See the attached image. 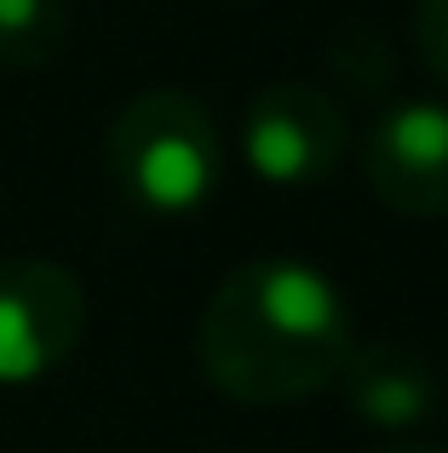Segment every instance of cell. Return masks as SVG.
Returning <instances> with one entry per match:
<instances>
[{
  "label": "cell",
  "mask_w": 448,
  "mask_h": 453,
  "mask_svg": "<svg viewBox=\"0 0 448 453\" xmlns=\"http://www.w3.org/2000/svg\"><path fill=\"white\" fill-rule=\"evenodd\" d=\"M87 293L58 258H0V385H41L81 350Z\"/></svg>",
  "instance_id": "277c9868"
},
{
  "label": "cell",
  "mask_w": 448,
  "mask_h": 453,
  "mask_svg": "<svg viewBox=\"0 0 448 453\" xmlns=\"http://www.w3.org/2000/svg\"><path fill=\"white\" fill-rule=\"evenodd\" d=\"M374 453H437V448H374Z\"/></svg>",
  "instance_id": "30bf717a"
},
{
  "label": "cell",
  "mask_w": 448,
  "mask_h": 453,
  "mask_svg": "<svg viewBox=\"0 0 448 453\" xmlns=\"http://www.w3.org/2000/svg\"><path fill=\"white\" fill-rule=\"evenodd\" d=\"M328 64H334L339 75H351L357 92H374L385 75H391V52L380 46L374 29H339L334 41H328Z\"/></svg>",
  "instance_id": "ba28073f"
},
{
  "label": "cell",
  "mask_w": 448,
  "mask_h": 453,
  "mask_svg": "<svg viewBox=\"0 0 448 453\" xmlns=\"http://www.w3.org/2000/svg\"><path fill=\"white\" fill-rule=\"evenodd\" d=\"M351 121L334 92L311 81H270L247 98L242 115V161L270 189H311L328 184L345 161Z\"/></svg>",
  "instance_id": "3957f363"
},
{
  "label": "cell",
  "mask_w": 448,
  "mask_h": 453,
  "mask_svg": "<svg viewBox=\"0 0 448 453\" xmlns=\"http://www.w3.org/2000/svg\"><path fill=\"white\" fill-rule=\"evenodd\" d=\"M362 173L380 207L403 219H448V104H391L362 144Z\"/></svg>",
  "instance_id": "5b68a950"
},
{
  "label": "cell",
  "mask_w": 448,
  "mask_h": 453,
  "mask_svg": "<svg viewBox=\"0 0 448 453\" xmlns=\"http://www.w3.org/2000/svg\"><path fill=\"white\" fill-rule=\"evenodd\" d=\"M414 46H420V64L448 92V0H414Z\"/></svg>",
  "instance_id": "9c48e42d"
},
{
  "label": "cell",
  "mask_w": 448,
  "mask_h": 453,
  "mask_svg": "<svg viewBox=\"0 0 448 453\" xmlns=\"http://www.w3.org/2000/svg\"><path fill=\"white\" fill-rule=\"evenodd\" d=\"M357 350L351 299L322 265L270 253L236 265L196 316L207 385L242 408H288L339 379Z\"/></svg>",
  "instance_id": "6da1fadb"
},
{
  "label": "cell",
  "mask_w": 448,
  "mask_h": 453,
  "mask_svg": "<svg viewBox=\"0 0 448 453\" xmlns=\"http://www.w3.org/2000/svg\"><path fill=\"white\" fill-rule=\"evenodd\" d=\"M104 166L127 207L144 219H190L213 201L224 178V144L202 98L150 87L121 104L104 138Z\"/></svg>",
  "instance_id": "7a4b0ae2"
},
{
  "label": "cell",
  "mask_w": 448,
  "mask_h": 453,
  "mask_svg": "<svg viewBox=\"0 0 448 453\" xmlns=\"http://www.w3.org/2000/svg\"><path fill=\"white\" fill-rule=\"evenodd\" d=\"M69 46V0H0V69H46Z\"/></svg>",
  "instance_id": "52a82bcc"
},
{
  "label": "cell",
  "mask_w": 448,
  "mask_h": 453,
  "mask_svg": "<svg viewBox=\"0 0 448 453\" xmlns=\"http://www.w3.org/2000/svg\"><path fill=\"white\" fill-rule=\"evenodd\" d=\"M334 385L345 408L374 431H420L443 408V373L408 344H357Z\"/></svg>",
  "instance_id": "8992f818"
}]
</instances>
